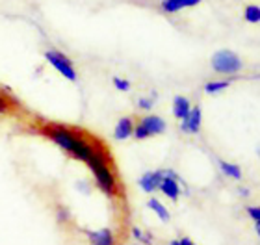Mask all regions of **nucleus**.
Returning <instances> with one entry per match:
<instances>
[{
    "instance_id": "9",
    "label": "nucleus",
    "mask_w": 260,
    "mask_h": 245,
    "mask_svg": "<svg viewBox=\"0 0 260 245\" xmlns=\"http://www.w3.org/2000/svg\"><path fill=\"white\" fill-rule=\"evenodd\" d=\"M132 132H134V121H132V117H121L114 128V137L117 142H125V139L132 137Z\"/></svg>"
},
{
    "instance_id": "13",
    "label": "nucleus",
    "mask_w": 260,
    "mask_h": 245,
    "mask_svg": "<svg viewBox=\"0 0 260 245\" xmlns=\"http://www.w3.org/2000/svg\"><path fill=\"white\" fill-rule=\"evenodd\" d=\"M219 169H221V173L225 174V177H229V179H234V180L242 179V167H240V165H236V163L219 160Z\"/></svg>"
},
{
    "instance_id": "19",
    "label": "nucleus",
    "mask_w": 260,
    "mask_h": 245,
    "mask_svg": "<svg viewBox=\"0 0 260 245\" xmlns=\"http://www.w3.org/2000/svg\"><path fill=\"white\" fill-rule=\"evenodd\" d=\"M152 106H154V98H149V97L138 98V108H141L143 112H149V110H152Z\"/></svg>"
},
{
    "instance_id": "5",
    "label": "nucleus",
    "mask_w": 260,
    "mask_h": 245,
    "mask_svg": "<svg viewBox=\"0 0 260 245\" xmlns=\"http://www.w3.org/2000/svg\"><path fill=\"white\" fill-rule=\"evenodd\" d=\"M43 56H45V60H47V63H49L50 67H54L63 78H67L69 82L78 80V75H76V69H75V65H73V61L65 54H61L60 50H47Z\"/></svg>"
},
{
    "instance_id": "18",
    "label": "nucleus",
    "mask_w": 260,
    "mask_h": 245,
    "mask_svg": "<svg viewBox=\"0 0 260 245\" xmlns=\"http://www.w3.org/2000/svg\"><path fill=\"white\" fill-rule=\"evenodd\" d=\"M56 219H58V223H60V225L67 223V221L71 219L69 208H65V206H58V208H56Z\"/></svg>"
},
{
    "instance_id": "26",
    "label": "nucleus",
    "mask_w": 260,
    "mask_h": 245,
    "mask_svg": "<svg viewBox=\"0 0 260 245\" xmlns=\"http://www.w3.org/2000/svg\"><path fill=\"white\" fill-rule=\"evenodd\" d=\"M238 193H240V195H242V197H249V193H251V191L247 190V188H240V190H238Z\"/></svg>"
},
{
    "instance_id": "15",
    "label": "nucleus",
    "mask_w": 260,
    "mask_h": 245,
    "mask_svg": "<svg viewBox=\"0 0 260 245\" xmlns=\"http://www.w3.org/2000/svg\"><path fill=\"white\" fill-rule=\"evenodd\" d=\"M231 84H233L231 78H227V80H212V82H208V84H205V93L216 95V93H221L223 89H227Z\"/></svg>"
},
{
    "instance_id": "23",
    "label": "nucleus",
    "mask_w": 260,
    "mask_h": 245,
    "mask_svg": "<svg viewBox=\"0 0 260 245\" xmlns=\"http://www.w3.org/2000/svg\"><path fill=\"white\" fill-rule=\"evenodd\" d=\"M132 238H134L136 241H141V238H143V230L138 229V227H132Z\"/></svg>"
},
{
    "instance_id": "6",
    "label": "nucleus",
    "mask_w": 260,
    "mask_h": 245,
    "mask_svg": "<svg viewBox=\"0 0 260 245\" xmlns=\"http://www.w3.org/2000/svg\"><path fill=\"white\" fill-rule=\"evenodd\" d=\"M201 125H203V112L199 106H191L190 114L184 119H180V130L186 134H199Z\"/></svg>"
},
{
    "instance_id": "11",
    "label": "nucleus",
    "mask_w": 260,
    "mask_h": 245,
    "mask_svg": "<svg viewBox=\"0 0 260 245\" xmlns=\"http://www.w3.org/2000/svg\"><path fill=\"white\" fill-rule=\"evenodd\" d=\"M201 0H162V10L166 13H177L180 10H186V8H193V6H199Z\"/></svg>"
},
{
    "instance_id": "24",
    "label": "nucleus",
    "mask_w": 260,
    "mask_h": 245,
    "mask_svg": "<svg viewBox=\"0 0 260 245\" xmlns=\"http://www.w3.org/2000/svg\"><path fill=\"white\" fill-rule=\"evenodd\" d=\"M76 186H78V191H86V193H89V184H87V182H82V180H78V182H76Z\"/></svg>"
},
{
    "instance_id": "20",
    "label": "nucleus",
    "mask_w": 260,
    "mask_h": 245,
    "mask_svg": "<svg viewBox=\"0 0 260 245\" xmlns=\"http://www.w3.org/2000/svg\"><path fill=\"white\" fill-rule=\"evenodd\" d=\"M245 212H247V216H249L255 223H260V208L258 206H247L245 208Z\"/></svg>"
},
{
    "instance_id": "17",
    "label": "nucleus",
    "mask_w": 260,
    "mask_h": 245,
    "mask_svg": "<svg viewBox=\"0 0 260 245\" xmlns=\"http://www.w3.org/2000/svg\"><path fill=\"white\" fill-rule=\"evenodd\" d=\"M112 82H114V87L117 89V91H130V80H126V78H121V77H114L112 78Z\"/></svg>"
},
{
    "instance_id": "7",
    "label": "nucleus",
    "mask_w": 260,
    "mask_h": 245,
    "mask_svg": "<svg viewBox=\"0 0 260 245\" xmlns=\"http://www.w3.org/2000/svg\"><path fill=\"white\" fill-rule=\"evenodd\" d=\"M158 190L162 191L169 201L177 202V201H179L180 193H182V188H180V179H179V177H166V174H164V179H162V182H160V188H158Z\"/></svg>"
},
{
    "instance_id": "25",
    "label": "nucleus",
    "mask_w": 260,
    "mask_h": 245,
    "mask_svg": "<svg viewBox=\"0 0 260 245\" xmlns=\"http://www.w3.org/2000/svg\"><path fill=\"white\" fill-rule=\"evenodd\" d=\"M152 241V234L151 232H143V238H141V243H151Z\"/></svg>"
},
{
    "instance_id": "2",
    "label": "nucleus",
    "mask_w": 260,
    "mask_h": 245,
    "mask_svg": "<svg viewBox=\"0 0 260 245\" xmlns=\"http://www.w3.org/2000/svg\"><path fill=\"white\" fill-rule=\"evenodd\" d=\"M87 165L91 169L93 179L97 182L99 190L106 193V195H115L117 193V179H115V173L112 171V167L108 165V158L106 154L101 153V151H95L93 156L87 160Z\"/></svg>"
},
{
    "instance_id": "1",
    "label": "nucleus",
    "mask_w": 260,
    "mask_h": 245,
    "mask_svg": "<svg viewBox=\"0 0 260 245\" xmlns=\"http://www.w3.org/2000/svg\"><path fill=\"white\" fill-rule=\"evenodd\" d=\"M43 132L47 134V137H49L50 142H54L58 147L63 149V151H67L73 158L80 160V162L87 163V160L91 158L93 153L97 151V149L91 147L84 137H80L78 134H75V132L71 130V128H67V126L47 125L43 128Z\"/></svg>"
},
{
    "instance_id": "22",
    "label": "nucleus",
    "mask_w": 260,
    "mask_h": 245,
    "mask_svg": "<svg viewBox=\"0 0 260 245\" xmlns=\"http://www.w3.org/2000/svg\"><path fill=\"white\" fill-rule=\"evenodd\" d=\"M169 243L171 245H191L193 240H191V238H180V240H171Z\"/></svg>"
},
{
    "instance_id": "21",
    "label": "nucleus",
    "mask_w": 260,
    "mask_h": 245,
    "mask_svg": "<svg viewBox=\"0 0 260 245\" xmlns=\"http://www.w3.org/2000/svg\"><path fill=\"white\" fill-rule=\"evenodd\" d=\"M8 110H10V104H8V100H6V98L0 95V117H2V115L8 112Z\"/></svg>"
},
{
    "instance_id": "4",
    "label": "nucleus",
    "mask_w": 260,
    "mask_h": 245,
    "mask_svg": "<svg viewBox=\"0 0 260 245\" xmlns=\"http://www.w3.org/2000/svg\"><path fill=\"white\" fill-rule=\"evenodd\" d=\"M166 121L162 117H158V115H145V117H141L140 123L134 125V132H132V136L136 139H147V137L151 136H158V134H164L166 132Z\"/></svg>"
},
{
    "instance_id": "14",
    "label": "nucleus",
    "mask_w": 260,
    "mask_h": 245,
    "mask_svg": "<svg viewBox=\"0 0 260 245\" xmlns=\"http://www.w3.org/2000/svg\"><path fill=\"white\" fill-rule=\"evenodd\" d=\"M147 208L156 214V216L162 219L164 223H168V221H169V210L164 206V204L158 201V199H149V201H147Z\"/></svg>"
},
{
    "instance_id": "16",
    "label": "nucleus",
    "mask_w": 260,
    "mask_h": 245,
    "mask_svg": "<svg viewBox=\"0 0 260 245\" xmlns=\"http://www.w3.org/2000/svg\"><path fill=\"white\" fill-rule=\"evenodd\" d=\"M244 19L251 24H258L260 22V8L256 4H249L244 8Z\"/></svg>"
},
{
    "instance_id": "3",
    "label": "nucleus",
    "mask_w": 260,
    "mask_h": 245,
    "mask_svg": "<svg viewBox=\"0 0 260 245\" xmlns=\"http://www.w3.org/2000/svg\"><path fill=\"white\" fill-rule=\"evenodd\" d=\"M210 65H212V69L216 73H219V75L233 77V75H238V73L242 71L244 63H242V58H240L236 52L223 49V50H217L216 54L212 56Z\"/></svg>"
},
{
    "instance_id": "12",
    "label": "nucleus",
    "mask_w": 260,
    "mask_h": 245,
    "mask_svg": "<svg viewBox=\"0 0 260 245\" xmlns=\"http://www.w3.org/2000/svg\"><path fill=\"white\" fill-rule=\"evenodd\" d=\"M190 110H191V104L190 100L186 97H175L173 98V115L177 117V119H184L186 115L190 114Z\"/></svg>"
},
{
    "instance_id": "8",
    "label": "nucleus",
    "mask_w": 260,
    "mask_h": 245,
    "mask_svg": "<svg viewBox=\"0 0 260 245\" xmlns=\"http://www.w3.org/2000/svg\"><path fill=\"white\" fill-rule=\"evenodd\" d=\"M164 179V171H149L140 179V188L145 193H152L160 188V182Z\"/></svg>"
},
{
    "instance_id": "10",
    "label": "nucleus",
    "mask_w": 260,
    "mask_h": 245,
    "mask_svg": "<svg viewBox=\"0 0 260 245\" xmlns=\"http://www.w3.org/2000/svg\"><path fill=\"white\" fill-rule=\"evenodd\" d=\"M87 240L93 245H112L115 241L114 232L110 229H101V230H86Z\"/></svg>"
}]
</instances>
